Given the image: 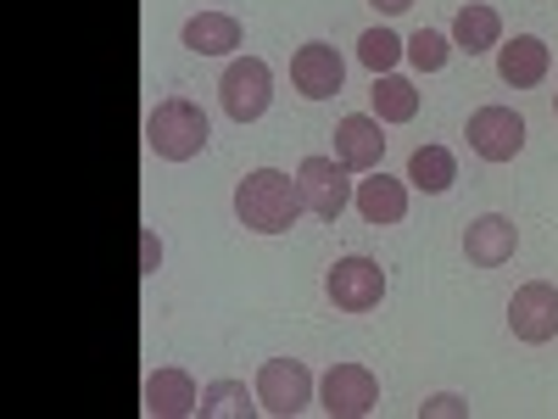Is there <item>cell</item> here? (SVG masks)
I'll use <instances>...</instances> for the list:
<instances>
[{
	"mask_svg": "<svg viewBox=\"0 0 558 419\" xmlns=\"http://www.w3.org/2000/svg\"><path fill=\"white\" fill-rule=\"evenodd\" d=\"M302 213V191L291 173L279 168H252L241 184H235V218L257 236H286Z\"/></svg>",
	"mask_w": 558,
	"mask_h": 419,
	"instance_id": "6da1fadb",
	"label": "cell"
},
{
	"mask_svg": "<svg viewBox=\"0 0 558 419\" xmlns=\"http://www.w3.org/2000/svg\"><path fill=\"white\" fill-rule=\"evenodd\" d=\"M207 112L196 107V101H184V96H168V101H157L151 107V118H146V146L162 157V163H191V157H202L207 152Z\"/></svg>",
	"mask_w": 558,
	"mask_h": 419,
	"instance_id": "7a4b0ae2",
	"label": "cell"
},
{
	"mask_svg": "<svg viewBox=\"0 0 558 419\" xmlns=\"http://www.w3.org/2000/svg\"><path fill=\"white\" fill-rule=\"evenodd\" d=\"M218 96H223V112L235 123H257L274 101V73L263 57H235L218 79Z\"/></svg>",
	"mask_w": 558,
	"mask_h": 419,
	"instance_id": "3957f363",
	"label": "cell"
},
{
	"mask_svg": "<svg viewBox=\"0 0 558 419\" xmlns=\"http://www.w3.org/2000/svg\"><path fill=\"white\" fill-rule=\"evenodd\" d=\"M375 403H380V381L363 363H330V375L318 381V408L330 419H363L375 414Z\"/></svg>",
	"mask_w": 558,
	"mask_h": 419,
	"instance_id": "277c9868",
	"label": "cell"
},
{
	"mask_svg": "<svg viewBox=\"0 0 558 419\" xmlns=\"http://www.w3.org/2000/svg\"><path fill=\"white\" fill-rule=\"evenodd\" d=\"M257 403L279 419H296L313 403V369L302 358H268L257 369Z\"/></svg>",
	"mask_w": 558,
	"mask_h": 419,
	"instance_id": "5b68a950",
	"label": "cell"
},
{
	"mask_svg": "<svg viewBox=\"0 0 558 419\" xmlns=\"http://www.w3.org/2000/svg\"><path fill=\"white\" fill-rule=\"evenodd\" d=\"M324 291H330V302L341 313H368V308H380L386 297V268L375 258H341L330 274H324Z\"/></svg>",
	"mask_w": 558,
	"mask_h": 419,
	"instance_id": "8992f818",
	"label": "cell"
},
{
	"mask_svg": "<svg viewBox=\"0 0 558 419\" xmlns=\"http://www.w3.org/2000/svg\"><path fill=\"white\" fill-rule=\"evenodd\" d=\"M470 152L486 157V163H514L525 152V118L514 107H481L470 112Z\"/></svg>",
	"mask_w": 558,
	"mask_h": 419,
	"instance_id": "52a82bcc",
	"label": "cell"
},
{
	"mask_svg": "<svg viewBox=\"0 0 558 419\" xmlns=\"http://www.w3.org/2000/svg\"><path fill=\"white\" fill-rule=\"evenodd\" d=\"M296 191H302V207L318 213V218H341L352 207V184H347V168L336 157H307L296 168Z\"/></svg>",
	"mask_w": 558,
	"mask_h": 419,
	"instance_id": "ba28073f",
	"label": "cell"
},
{
	"mask_svg": "<svg viewBox=\"0 0 558 419\" xmlns=\"http://www.w3.org/2000/svg\"><path fill=\"white\" fill-rule=\"evenodd\" d=\"M508 324H514V336L542 347L558 336V286L553 279H531V286L514 291V302H508Z\"/></svg>",
	"mask_w": 558,
	"mask_h": 419,
	"instance_id": "9c48e42d",
	"label": "cell"
},
{
	"mask_svg": "<svg viewBox=\"0 0 558 419\" xmlns=\"http://www.w3.org/2000/svg\"><path fill=\"white\" fill-rule=\"evenodd\" d=\"M291 79H296V89H302L307 101H330L336 89H341V79H347V62H341L336 45L307 39L302 51L291 57Z\"/></svg>",
	"mask_w": 558,
	"mask_h": 419,
	"instance_id": "30bf717a",
	"label": "cell"
},
{
	"mask_svg": "<svg viewBox=\"0 0 558 419\" xmlns=\"http://www.w3.org/2000/svg\"><path fill=\"white\" fill-rule=\"evenodd\" d=\"M386 157V134H380V118L368 112H352L336 123V163L352 168V173H375Z\"/></svg>",
	"mask_w": 558,
	"mask_h": 419,
	"instance_id": "8fae6325",
	"label": "cell"
},
{
	"mask_svg": "<svg viewBox=\"0 0 558 419\" xmlns=\"http://www.w3.org/2000/svg\"><path fill=\"white\" fill-rule=\"evenodd\" d=\"M514 247H520V229L502 213H481L470 229H463V252H470L475 268H502L508 258H514Z\"/></svg>",
	"mask_w": 558,
	"mask_h": 419,
	"instance_id": "7c38bea8",
	"label": "cell"
},
{
	"mask_svg": "<svg viewBox=\"0 0 558 419\" xmlns=\"http://www.w3.org/2000/svg\"><path fill=\"white\" fill-rule=\"evenodd\" d=\"M202 408L196 397V381L184 369H151L146 375V414L151 419H191Z\"/></svg>",
	"mask_w": 558,
	"mask_h": 419,
	"instance_id": "4fadbf2b",
	"label": "cell"
},
{
	"mask_svg": "<svg viewBox=\"0 0 558 419\" xmlns=\"http://www.w3.org/2000/svg\"><path fill=\"white\" fill-rule=\"evenodd\" d=\"M547 68H553V57H547V45H542L536 34H514L508 45H497V73H502V84L531 89V84L547 79Z\"/></svg>",
	"mask_w": 558,
	"mask_h": 419,
	"instance_id": "5bb4252c",
	"label": "cell"
},
{
	"mask_svg": "<svg viewBox=\"0 0 558 419\" xmlns=\"http://www.w3.org/2000/svg\"><path fill=\"white\" fill-rule=\"evenodd\" d=\"M179 39L191 45L196 57H229V51L241 45V23L229 17V12H196L191 23H184Z\"/></svg>",
	"mask_w": 558,
	"mask_h": 419,
	"instance_id": "9a60e30c",
	"label": "cell"
},
{
	"mask_svg": "<svg viewBox=\"0 0 558 419\" xmlns=\"http://www.w3.org/2000/svg\"><path fill=\"white\" fill-rule=\"evenodd\" d=\"M497 45H502V17L492 7H463L452 17V51L481 57V51H497Z\"/></svg>",
	"mask_w": 558,
	"mask_h": 419,
	"instance_id": "2e32d148",
	"label": "cell"
},
{
	"mask_svg": "<svg viewBox=\"0 0 558 419\" xmlns=\"http://www.w3.org/2000/svg\"><path fill=\"white\" fill-rule=\"evenodd\" d=\"M357 213H363V224H402V213H408V184L402 179H363L357 184Z\"/></svg>",
	"mask_w": 558,
	"mask_h": 419,
	"instance_id": "e0dca14e",
	"label": "cell"
},
{
	"mask_svg": "<svg viewBox=\"0 0 558 419\" xmlns=\"http://www.w3.org/2000/svg\"><path fill=\"white\" fill-rule=\"evenodd\" d=\"M452 179H458V163H452L447 146H418L408 157V184H413V191L441 196V191H452Z\"/></svg>",
	"mask_w": 558,
	"mask_h": 419,
	"instance_id": "ac0fdd59",
	"label": "cell"
},
{
	"mask_svg": "<svg viewBox=\"0 0 558 419\" xmlns=\"http://www.w3.org/2000/svg\"><path fill=\"white\" fill-rule=\"evenodd\" d=\"M375 118L380 123H413L418 118V89L413 79H397V73H375Z\"/></svg>",
	"mask_w": 558,
	"mask_h": 419,
	"instance_id": "d6986e66",
	"label": "cell"
},
{
	"mask_svg": "<svg viewBox=\"0 0 558 419\" xmlns=\"http://www.w3.org/2000/svg\"><path fill=\"white\" fill-rule=\"evenodd\" d=\"M252 408H263V403H252V392L241 386V381H213V386H202V419H252Z\"/></svg>",
	"mask_w": 558,
	"mask_h": 419,
	"instance_id": "ffe728a7",
	"label": "cell"
},
{
	"mask_svg": "<svg viewBox=\"0 0 558 419\" xmlns=\"http://www.w3.org/2000/svg\"><path fill=\"white\" fill-rule=\"evenodd\" d=\"M397 57H408V39H397L391 28H368V34L357 39V62H363L368 73H391Z\"/></svg>",
	"mask_w": 558,
	"mask_h": 419,
	"instance_id": "44dd1931",
	"label": "cell"
},
{
	"mask_svg": "<svg viewBox=\"0 0 558 419\" xmlns=\"http://www.w3.org/2000/svg\"><path fill=\"white\" fill-rule=\"evenodd\" d=\"M447 57H452V39L436 34V28H418V34L408 39V62H413L418 73H441Z\"/></svg>",
	"mask_w": 558,
	"mask_h": 419,
	"instance_id": "7402d4cb",
	"label": "cell"
},
{
	"mask_svg": "<svg viewBox=\"0 0 558 419\" xmlns=\"http://www.w3.org/2000/svg\"><path fill=\"white\" fill-rule=\"evenodd\" d=\"M418 414H425V419H436V414H470V408H463L452 392H441V397H430L425 408H418Z\"/></svg>",
	"mask_w": 558,
	"mask_h": 419,
	"instance_id": "603a6c76",
	"label": "cell"
},
{
	"mask_svg": "<svg viewBox=\"0 0 558 419\" xmlns=\"http://www.w3.org/2000/svg\"><path fill=\"white\" fill-rule=\"evenodd\" d=\"M157 263H162V247H157V236H146V268L140 274H157Z\"/></svg>",
	"mask_w": 558,
	"mask_h": 419,
	"instance_id": "cb8c5ba5",
	"label": "cell"
},
{
	"mask_svg": "<svg viewBox=\"0 0 558 419\" xmlns=\"http://www.w3.org/2000/svg\"><path fill=\"white\" fill-rule=\"evenodd\" d=\"M368 7L386 12V17H397V12H408V7H413V0H368Z\"/></svg>",
	"mask_w": 558,
	"mask_h": 419,
	"instance_id": "d4e9b609",
	"label": "cell"
},
{
	"mask_svg": "<svg viewBox=\"0 0 558 419\" xmlns=\"http://www.w3.org/2000/svg\"><path fill=\"white\" fill-rule=\"evenodd\" d=\"M553 112H558V96H553Z\"/></svg>",
	"mask_w": 558,
	"mask_h": 419,
	"instance_id": "484cf974",
	"label": "cell"
}]
</instances>
